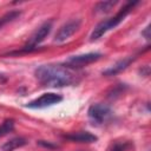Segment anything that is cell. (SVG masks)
<instances>
[{
	"label": "cell",
	"instance_id": "6da1fadb",
	"mask_svg": "<svg viewBox=\"0 0 151 151\" xmlns=\"http://www.w3.org/2000/svg\"><path fill=\"white\" fill-rule=\"evenodd\" d=\"M40 84L52 87L70 86L77 83V74L73 68L61 65H41L34 72Z\"/></svg>",
	"mask_w": 151,
	"mask_h": 151
},
{
	"label": "cell",
	"instance_id": "7a4b0ae2",
	"mask_svg": "<svg viewBox=\"0 0 151 151\" xmlns=\"http://www.w3.org/2000/svg\"><path fill=\"white\" fill-rule=\"evenodd\" d=\"M138 2L137 1H130V2H127L123 8H120L119 11H118V13L114 15V17H112V18H110V19H107V20H104V21H101V22H99L96 27H94V29L92 31V33H91V40L93 41V40H98L99 38H101L107 31H110V29H112V28H114L116 26H118L124 19H125V17L131 12V9L137 5Z\"/></svg>",
	"mask_w": 151,
	"mask_h": 151
},
{
	"label": "cell",
	"instance_id": "3957f363",
	"mask_svg": "<svg viewBox=\"0 0 151 151\" xmlns=\"http://www.w3.org/2000/svg\"><path fill=\"white\" fill-rule=\"evenodd\" d=\"M112 114V111L106 104H93L87 111V116L93 125H100L106 122Z\"/></svg>",
	"mask_w": 151,
	"mask_h": 151
},
{
	"label": "cell",
	"instance_id": "277c9868",
	"mask_svg": "<svg viewBox=\"0 0 151 151\" xmlns=\"http://www.w3.org/2000/svg\"><path fill=\"white\" fill-rule=\"evenodd\" d=\"M101 58V54L98 52H90L85 54H79V55H73L70 57L65 61V66L70 68H76V67H83L88 64H92Z\"/></svg>",
	"mask_w": 151,
	"mask_h": 151
},
{
	"label": "cell",
	"instance_id": "5b68a950",
	"mask_svg": "<svg viewBox=\"0 0 151 151\" xmlns=\"http://www.w3.org/2000/svg\"><path fill=\"white\" fill-rule=\"evenodd\" d=\"M81 21L79 19H72L70 21H67L66 24H64L59 31L55 33L54 37V42H64L67 39H70L80 27Z\"/></svg>",
	"mask_w": 151,
	"mask_h": 151
},
{
	"label": "cell",
	"instance_id": "8992f818",
	"mask_svg": "<svg viewBox=\"0 0 151 151\" xmlns=\"http://www.w3.org/2000/svg\"><path fill=\"white\" fill-rule=\"evenodd\" d=\"M51 29H52V21H46V22H44L33 34H32V37L29 38V40H28V42H27V45L25 46V51H32V50H34V47L37 46V45H39L41 41H44L45 40V38L50 34V32H51Z\"/></svg>",
	"mask_w": 151,
	"mask_h": 151
},
{
	"label": "cell",
	"instance_id": "52a82bcc",
	"mask_svg": "<svg viewBox=\"0 0 151 151\" xmlns=\"http://www.w3.org/2000/svg\"><path fill=\"white\" fill-rule=\"evenodd\" d=\"M61 100H63L61 96H59L57 93H53V92H48V93H44L40 97H38L37 99L27 103L26 107H29V109H44V107L58 104Z\"/></svg>",
	"mask_w": 151,
	"mask_h": 151
},
{
	"label": "cell",
	"instance_id": "ba28073f",
	"mask_svg": "<svg viewBox=\"0 0 151 151\" xmlns=\"http://www.w3.org/2000/svg\"><path fill=\"white\" fill-rule=\"evenodd\" d=\"M65 138L71 140V142H78V143H94L98 140V137L94 136L93 133L88 132V131L73 132V133L66 134Z\"/></svg>",
	"mask_w": 151,
	"mask_h": 151
},
{
	"label": "cell",
	"instance_id": "9c48e42d",
	"mask_svg": "<svg viewBox=\"0 0 151 151\" xmlns=\"http://www.w3.org/2000/svg\"><path fill=\"white\" fill-rule=\"evenodd\" d=\"M133 60H134V57H127V58H124V59L119 60L118 63H116V64H114L113 66H111L110 68L105 70V71L103 72V74H105V76H114V74L122 72L123 70H125V68H126Z\"/></svg>",
	"mask_w": 151,
	"mask_h": 151
},
{
	"label": "cell",
	"instance_id": "30bf717a",
	"mask_svg": "<svg viewBox=\"0 0 151 151\" xmlns=\"http://www.w3.org/2000/svg\"><path fill=\"white\" fill-rule=\"evenodd\" d=\"M26 144H27V142H26L25 138L17 137V138H13V139L6 142L1 146V149H2V151H14L15 149H19V147H21V146H24Z\"/></svg>",
	"mask_w": 151,
	"mask_h": 151
},
{
	"label": "cell",
	"instance_id": "8fae6325",
	"mask_svg": "<svg viewBox=\"0 0 151 151\" xmlns=\"http://www.w3.org/2000/svg\"><path fill=\"white\" fill-rule=\"evenodd\" d=\"M14 129V120L12 118H8L6 120H4L0 124V137H4L6 134H8L9 132H12Z\"/></svg>",
	"mask_w": 151,
	"mask_h": 151
},
{
	"label": "cell",
	"instance_id": "7c38bea8",
	"mask_svg": "<svg viewBox=\"0 0 151 151\" xmlns=\"http://www.w3.org/2000/svg\"><path fill=\"white\" fill-rule=\"evenodd\" d=\"M19 15H20V12L19 11H11V12L4 14L2 17H0V28L4 27L6 24H8V22L13 21L14 19H17Z\"/></svg>",
	"mask_w": 151,
	"mask_h": 151
},
{
	"label": "cell",
	"instance_id": "4fadbf2b",
	"mask_svg": "<svg viewBox=\"0 0 151 151\" xmlns=\"http://www.w3.org/2000/svg\"><path fill=\"white\" fill-rule=\"evenodd\" d=\"M116 4H117V1H100V2H98V4L96 5L94 11H96V12H100V13H103V12H109L112 7L116 6Z\"/></svg>",
	"mask_w": 151,
	"mask_h": 151
},
{
	"label": "cell",
	"instance_id": "5bb4252c",
	"mask_svg": "<svg viewBox=\"0 0 151 151\" xmlns=\"http://www.w3.org/2000/svg\"><path fill=\"white\" fill-rule=\"evenodd\" d=\"M126 149H127V144L123 143V144H116L111 151H125Z\"/></svg>",
	"mask_w": 151,
	"mask_h": 151
},
{
	"label": "cell",
	"instance_id": "9a60e30c",
	"mask_svg": "<svg viewBox=\"0 0 151 151\" xmlns=\"http://www.w3.org/2000/svg\"><path fill=\"white\" fill-rule=\"evenodd\" d=\"M38 144H39V145H41V146L48 147V149H54V147H55V145H52L51 143H46L45 140H39V142H38Z\"/></svg>",
	"mask_w": 151,
	"mask_h": 151
},
{
	"label": "cell",
	"instance_id": "2e32d148",
	"mask_svg": "<svg viewBox=\"0 0 151 151\" xmlns=\"http://www.w3.org/2000/svg\"><path fill=\"white\" fill-rule=\"evenodd\" d=\"M149 31H150V26H147V27L145 28V31H143V32H142V34H143V35H144V37H145L147 40L150 39V34H149Z\"/></svg>",
	"mask_w": 151,
	"mask_h": 151
}]
</instances>
